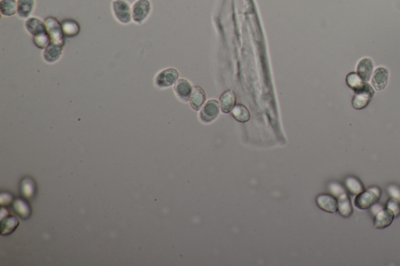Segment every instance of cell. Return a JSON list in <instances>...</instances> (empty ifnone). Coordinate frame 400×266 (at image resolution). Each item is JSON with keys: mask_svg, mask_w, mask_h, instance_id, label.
<instances>
[{"mask_svg": "<svg viewBox=\"0 0 400 266\" xmlns=\"http://www.w3.org/2000/svg\"><path fill=\"white\" fill-rule=\"evenodd\" d=\"M382 196V191L378 187H371L364 190L356 195L355 205L360 209H368L377 204Z\"/></svg>", "mask_w": 400, "mask_h": 266, "instance_id": "6da1fadb", "label": "cell"}, {"mask_svg": "<svg viewBox=\"0 0 400 266\" xmlns=\"http://www.w3.org/2000/svg\"><path fill=\"white\" fill-rule=\"evenodd\" d=\"M374 91L373 88L368 83H365L364 87L356 91V95L353 99V106L354 109H364L370 103L372 97L374 96Z\"/></svg>", "mask_w": 400, "mask_h": 266, "instance_id": "7a4b0ae2", "label": "cell"}, {"mask_svg": "<svg viewBox=\"0 0 400 266\" xmlns=\"http://www.w3.org/2000/svg\"><path fill=\"white\" fill-rule=\"evenodd\" d=\"M113 14L119 22L128 24L132 20V10L125 0H114L112 3Z\"/></svg>", "mask_w": 400, "mask_h": 266, "instance_id": "3957f363", "label": "cell"}, {"mask_svg": "<svg viewBox=\"0 0 400 266\" xmlns=\"http://www.w3.org/2000/svg\"><path fill=\"white\" fill-rule=\"evenodd\" d=\"M151 11V3L149 0H137L132 9V19L136 24H142Z\"/></svg>", "mask_w": 400, "mask_h": 266, "instance_id": "277c9868", "label": "cell"}, {"mask_svg": "<svg viewBox=\"0 0 400 266\" xmlns=\"http://www.w3.org/2000/svg\"><path fill=\"white\" fill-rule=\"evenodd\" d=\"M178 77H179V73L176 69H165L156 75L155 84L158 88H160V89L170 87L172 85H175Z\"/></svg>", "mask_w": 400, "mask_h": 266, "instance_id": "5b68a950", "label": "cell"}, {"mask_svg": "<svg viewBox=\"0 0 400 266\" xmlns=\"http://www.w3.org/2000/svg\"><path fill=\"white\" fill-rule=\"evenodd\" d=\"M47 30L50 37L51 42L61 43L63 42V26L60 24L58 20L54 17H48L46 19Z\"/></svg>", "mask_w": 400, "mask_h": 266, "instance_id": "8992f818", "label": "cell"}, {"mask_svg": "<svg viewBox=\"0 0 400 266\" xmlns=\"http://www.w3.org/2000/svg\"><path fill=\"white\" fill-rule=\"evenodd\" d=\"M220 113V105L218 102L212 99L205 104L200 113V119L204 123H210L218 117Z\"/></svg>", "mask_w": 400, "mask_h": 266, "instance_id": "52a82bcc", "label": "cell"}, {"mask_svg": "<svg viewBox=\"0 0 400 266\" xmlns=\"http://www.w3.org/2000/svg\"><path fill=\"white\" fill-rule=\"evenodd\" d=\"M25 27H26L27 30H29V32L34 38L49 34L47 30L46 24L43 22L40 19L35 18V17L29 18L25 23Z\"/></svg>", "mask_w": 400, "mask_h": 266, "instance_id": "ba28073f", "label": "cell"}, {"mask_svg": "<svg viewBox=\"0 0 400 266\" xmlns=\"http://www.w3.org/2000/svg\"><path fill=\"white\" fill-rule=\"evenodd\" d=\"M394 214L388 208H382L374 216V225L377 229H385L392 224L394 220Z\"/></svg>", "mask_w": 400, "mask_h": 266, "instance_id": "9c48e42d", "label": "cell"}, {"mask_svg": "<svg viewBox=\"0 0 400 266\" xmlns=\"http://www.w3.org/2000/svg\"><path fill=\"white\" fill-rule=\"evenodd\" d=\"M317 206L325 212L335 213L338 210V200L332 194L322 193L317 196Z\"/></svg>", "mask_w": 400, "mask_h": 266, "instance_id": "30bf717a", "label": "cell"}, {"mask_svg": "<svg viewBox=\"0 0 400 266\" xmlns=\"http://www.w3.org/2000/svg\"><path fill=\"white\" fill-rule=\"evenodd\" d=\"M62 52H63V44L51 42L45 48L43 57H44L45 60L48 63H54L61 57Z\"/></svg>", "mask_w": 400, "mask_h": 266, "instance_id": "8fae6325", "label": "cell"}, {"mask_svg": "<svg viewBox=\"0 0 400 266\" xmlns=\"http://www.w3.org/2000/svg\"><path fill=\"white\" fill-rule=\"evenodd\" d=\"M174 91L178 95V98L184 102H188L190 100L192 96V89L190 83L188 82L185 79H179L174 85Z\"/></svg>", "mask_w": 400, "mask_h": 266, "instance_id": "7c38bea8", "label": "cell"}, {"mask_svg": "<svg viewBox=\"0 0 400 266\" xmlns=\"http://www.w3.org/2000/svg\"><path fill=\"white\" fill-rule=\"evenodd\" d=\"M388 80V72L384 67H378L374 71L372 77V86L376 91H382L387 85Z\"/></svg>", "mask_w": 400, "mask_h": 266, "instance_id": "4fadbf2b", "label": "cell"}, {"mask_svg": "<svg viewBox=\"0 0 400 266\" xmlns=\"http://www.w3.org/2000/svg\"><path fill=\"white\" fill-rule=\"evenodd\" d=\"M206 95L204 90L200 86H195L190 99V105L192 109L198 111L206 102Z\"/></svg>", "mask_w": 400, "mask_h": 266, "instance_id": "5bb4252c", "label": "cell"}, {"mask_svg": "<svg viewBox=\"0 0 400 266\" xmlns=\"http://www.w3.org/2000/svg\"><path fill=\"white\" fill-rule=\"evenodd\" d=\"M373 63L372 60L369 58H364L359 62L357 66V74L364 80L365 82H368L371 77L373 73Z\"/></svg>", "mask_w": 400, "mask_h": 266, "instance_id": "9a60e30c", "label": "cell"}, {"mask_svg": "<svg viewBox=\"0 0 400 266\" xmlns=\"http://www.w3.org/2000/svg\"><path fill=\"white\" fill-rule=\"evenodd\" d=\"M236 97L231 90L225 91L220 99V109L223 113H229L232 111L235 105Z\"/></svg>", "mask_w": 400, "mask_h": 266, "instance_id": "2e32d148", "label": "cell"}, {"mask_svg": "<svg viewBox=\"0 0 400 266\" xmlns=\"http://www.w3.org/2000/svg\"><path fill=\"white\" fill-rule=\"evenodd\" d=\"M338 211L342 217L348 218L353 213V207L347 193H345L338 197Z\"/></svg>", "mask_w": 400, "mask_h": 266, "instance_id": "e0dca14e", "label": "cell"}, {"mask_svg": "<svg viewBox=\"0 0 400 266\" xmlns=\"http://www.w3.org/2000/svg\"><path fill=\"white\" fill-rule=\"evenodd\" d=\"M345 186L349 193L353 195H357L364 191V184H362L358 178L350 176L345 180Z\"/></svg>", "mask_w": 400, "mask_h": 266, "instance_id": "ac0fdd59", "label": "cell"}, {"mask_svg": "<svg viewBox=\"0 0 400 266\" xmlns=\"http://www.w3.org/2000/svg\"><path fill=\"white\" fill-rule=\"evenodd\" d=\"M34 6V0H18L17 1V14L21 18H27L32 13Z\"/></svg>", "mask_w": 400, "mask_h": 266, "instance_id": "d6986e66", "label": "cell"}, {"mask_svg": "<svg viewBox=\"0 0 400 266\" xmlns=\"http://www.w3.org/2000/svg\"><path fill=\"white\" fill-rule=\"evenodd\" d=\"M231 113L234 119L241 123H246L250 119V113H249V109L242 104L235 105Z\"/></svg>", "mask_w": 400, "mask_h": 266, "instance_id": "ffe728a7", "label": "cell"}, {"mask_svg": "<svg viewBox=\"0 0 400 266\" xmlns=\"http://www.w3.org/2000/svg\"><path fill=\"white\" fill-rule=\"evenodd\" d=\"M346 83H347L348 86L356 92L364 87L366 82L356 73L353 72L347 75Z\"/></svg>", "mask_w": 400, "mask_h": 266, "instance_id": "44dd1931", "label": "cell"}, {"mask_svg": "<svg viewBox=\"0 0 400 266\" xmlns=\"http://www.w3.org/2000/svg\"><path fill=\"white\" fill-rule=\"evenodd\" d=\"M1 13L4 16H12L17 11V4L15 0H2L0 4Z\"/></svg>", "mask_w": 400, "mask_h": 266, "instance_id": "7402d4cb", "label": "cell"}, {"mask_svg": "<svg viewBox=\"0 0 400 266\" xmlns=\"http://www.w3.org/2000/svg\"><path fill=\"white\" fill-rule=\"evenodd\" d=\"M62 26H63V32L68 36H74L78 33L79 25L77 22H75L72 20H67L63 22Z\"/></svg>", "mask_w": 400, "mask_h": 266, "instance_id": "603a6c76", "label": "cell"}, {"mask_svg": "<svg viewBox=\"0 0 400 266\" xmlns=\"http://www.w3.org/2000/svg\"><path fill=\"white\" fill-rule=\"evenodd\" d=\"M2 222L7 224L6 225H2V234L6 232V234H10V233L14 232V230L16 229V226L18 225V221L16 218L10 216V217L6 218L5 221H2Z\"/></svg>", "mask_w": 400, "mask_h": 266, "instance_id": "cb8c5ba5", "label": "cell"}, {"mask_svg": "<svg viewBox=\"0 0 400 266\" xmlns=\"http://www.w3.org/2000/svg\"><path fill=\"white\" fill-rule=\"evenodd\" d=\"M386 208L392 211L395 218L400 216V202L398 200L391 198L386 204Z\"/></svg>", "mask_w": 400, "mask_h": 266, "instance_id": "d4e9b609", "label": "cell"}, {"mask_svg": "<svg viewBox=\"0 0 400 266\" xmlns=\"http://www.w3.org/2000/svg\"><path fill=\"white\" fill-rule=\"evenodd\" d=\"M388 194L391 196V198L397 199L400 202V188L396 185L388 186L387 189Z\"/></svg>", "mask_w": 400, "mask_h": 266, "instance_id": "484cf974", "label": "cell"}, {"mask_svg": "<svg viewBox=\"0 0 400 266\" xmlns=\"http://www.w3.org/2000/svg\"><path fill=\"white\" fill-rule=\"evenodd\" d=\"M330 189H331V192H332L335 195L337 196L338 198L340 195H342L343 193H346L345 190L342 188V186L338 184H336V183L331 184Z\"/></svg>", "mask_w": 400, "mask_h": 266, "instance_id": "4316f807", "label": "cell"}]
</instances>
